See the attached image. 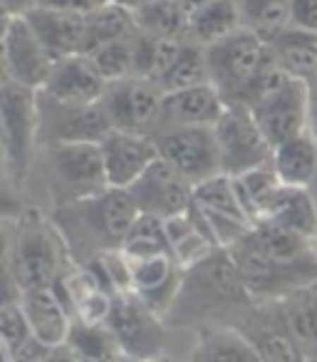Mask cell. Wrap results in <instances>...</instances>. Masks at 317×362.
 Returning <instances> with one entry per match:
<instances>
[{
    "instance_id": "8992f818",
    "label": "cell",
    "mask_w": 317,
    "mask_h": 362,
    "mask_svg": "<svg viewBox=\"0 0 317 362\" xmlns=\"http://www.w3.org/2000/svg\"><path fill=\"white\" fill-rule=\"evenodd\" d=\"M40 107L37 90L18 85L3 77L0 87V141H3V169L8 184L20 187L40 146Z\"/></svg>"
},
{
    "instance_id": "8d00e7d4",
    "label": "cell",
    "mask_w": 317,
    "mask_h": 362,
    "mask_svg": "<svg viewBox=\"0 0 317 362\" xmlns=\"http://www.w3.org/2000/svg\"><path fill=\"white\" fill-rule=\"evenodd\" d=\"M203 82H211L208 77V62H206V47L198 45L193 40H186L174 60V65L167 70V75L159 80L164 92L174 90H186V87H196Z\"/></svg>"
},
{
    "instance_id": "52a82bcc",
    "label": "cell",
    "mask_w": 317,
    "mask_h": 362,
    "mask_svg": "<svg viewBox=\"0 0 317 362\" xmlns=\"http://www.w3.org/2000/svg\"><path fill=\"white\" fill-rule=\"evenodd\" d=\"M40 149L45 154V179L50 184L55 206L80 202L109 189L100 141H60Z\"/></svg>"
},
{
    "instance_id": "60d3db41",
    "label": "cell",
    "mask_w": 317,
    "mask_h": 362,
    "mask_svg": "<svg viewBox=\"0 0 317 362\" xmlns=\"http://www.w3.org/2000/svg\"><path fill=\"white\" fill-rule=\"evenodd\" d=\"M290 25L317 33V0H290Z\"/></svg>"
},
{
    "instance_id": "d4e9b609",
    "label": "cell",
    "mask_w": 317,
    "mask_h": 362,
    "mask_svg": "<svg viewBox=\"0 0 317 362\" xmlns=\"http://www.w3.org/2000/svg\"><path fill=\"white\" fill-rule=\"evenodd\" d=\"M164 226H167L172 253L179 258V263H181L184 268L201 261L203 256H208V253L218 248V241L213 238V233L208 231L206 221H203L201 214L193 209V204L189 211L177 214V216H172V218H164Z\"/></svg>"
},
{
    "instance_id": "7402d4cb",
    "label": "cell",
    "mask_w": 317,
    "mask_h": 362,
    "mask_svg": "<svg viewBox=\"0 0 317 362\" xmlns=\"http://www.w3.org/2000/svg\"><path fill=\"white\" fill-rule=\"evenodd\" d=\"M18 298H20V305L28 315V322H30L32 335L52 347L65 345L72 325H75V317H72L65 298L57 293V288H32V291L20 293Z\"/></svg>"
},
{
    "instance_id": "f1b7e54d",
    "label": "cell",
    "mask_w": 317,
    "mask_h": 362,
    "mask_svg": "<svg viewBox=\"0 0 317 362\" xmlns=\"http://www.w3.org/2000/svg\"><path fill=\"white\" fill-rule=\"evenodd\" d=\"M233 181H236L238 197H241L243 206H246L248 216L253 218V226H256V221H261V218H265L270 214L273 204H275L277 194H280V176H277L273 161H268V164H261L256 169L233 176Z\"/></svg>"
},
{
    "instance_id": "1f68e13d",
    "label": "cell",
    "mask_w": 317,
    "mask_h": 362,
    "mask_svg": "<svg viewBox=\"0 0 317 362\" xmlns=\"http://www.w3.org/2000/svg\"><path fill=\"white\" fill-rule=\"evenodd\" d=\"M282 308L305 360H317V281L282 298Z\"/></svg>"
},
{
    "instance_id": "7bdbcfd3",
    "label": "cell",
    "mask_w": 317,
    "mask_h": 362,
    "mask_svg": "<svg viewBox=\"0 0 317 362\" xmlns=\"http://www.w3.org/2000/svg\"><path fill=\"white\" fill-rule=\"evenodd\" d=\"M35 3L37 0H0V8H3V16H23Z\"/></svg>"
},
{
    "instance_id": "f35d334b",
    "label": "cell",
    "mask_w": 317,
    "mask_h": 362,
    "mask_svg": "<svg viewBox=\"0 0 317 362\" xmlns=\"http://www.w3.org/2000/svg\"><path fill=\"white\" fill-rule=\"evenodd\" d=\"M121 251L126 256H151V253H172L167 236V226L164 218L151 216V214H139L131 226L129 236H126Z\"/></svg>"
},
{
    "instance_id": "f6af8a7d",
    "label": "cell",
    "mask_w": 317,
    "mask_h": 362,
    "mask_svg": "<svg viewBox=\"0 0 317 362\" xmlns=\"http://www.w3.org/2000/svg\"><path fill=\"white\" fill-rule=\"evenodd\" d=\"M184 8H186V13H193L196 8H201V6H206V3H211V0H179Z\"/></svg>"
},
{
    "instance_id": "4fadbf2b",
    "label": "cell",
    "mask_w": 317,
    "mask_h": 362,
    "mask_svg": "<svg viewBox=\"0 0 317 362\" xmlns=\"http://www.w3.org/2000/svg\"><path fill=\"white\" fill-rule=\"evenodd\" d=\"M40 107V146L60 144V141H102L112 132V122L100 102L75 105L60 102L37 90Z\"/></svg>"
},
{
    "instance_id": "f546056e",
    "label": "cell",
    "mask_w": 317,
    "mask_h": 362,
    "mask_svg": "<svg viewBox=\"0 0 317 362\" xmlns=\"http://www.w3.org/2000/svg\"><path fill=\"white\" fill-rule=\"evenodd\" d=\"M67 350L72 360H92V362H112L126 360L119 340L109 322H82L75 320L72 332L67 337Z\"/></svg>"
},
{
    "instance_id": "603a6c76",
    "label": "cell",
    "mask_w": 317,
    "mask_h": 362,
    "mask_svg": "<svg viewBox=\"0 0 317 362\" xmlns=\"http://www.w3.org/2000/svg\"><path fill=\"white\" fill-rule=\"evenodd\" d=\"M23 16L32 25L50 55L65 57V55H85L87 47V16H75V13L52 11L45 6H32Z\"/></svg>"
},
{
    "instance_id": "ac0fdd59",
    "label": "cell",
    "mask_w": 317,
    "mask_h": 362,
    "mask_svg": "<svg viewBox=\"0 0 317 362\" xmlns=\"http://www.w3.org/2000/svg\"><path fill=\"white\" fill-rule=\"evenodd\" d=\"M124 253V251H121ZM126 291L149 303L154 310L167 315L184 278V266L174 253L126 256Z\"/></svg>"
},
{
    "instance_id": "5b68a950",
    "label": "cell",
    "mask_w": 317,
    "mask_h": 362,
    "mask_svg": "<svg viewBox=\"0 0 317 362\" xmlns=\"http://www.w3.org/2000/svg\"><path fill=\"white\" fill-rule=\"evenodd\" d=\"M248 107L256 115L263 134L275 146L310 129V82L287 75L275 62L258 80Z\"/></svg>"
},
{
    "instance_id": "b9f144b4",
    "label": "cell",
    "mask_w": 317,
    "mask_h": 362,
    "mask_svg": "<svg viewBox=\"0 0 317 362\" xmlns=\"http://www.w3.org/2000/svg\"><path fill=\"white\" fill-rule=\"evenodd\" d=\"M104 3H109V0H37L35 6H45L62 13H75V16H92Z\"/></svg>"
},
{
    "instance_id": "74e56055",
    "label": "cell",
    "mask_w": 317,
    "mask_h": 362,
    "mask_svg": "<svg viewBox=\"0 0 317 362\" xmlns=\"http://www.w3.org/2000/svg\"><path fill=\"white\" fill-rule=\"evenodd\" d=\"M134 35H136V30L131 33V35L102 42L95 50L85 52V55L95 62L97 70L104 75L107 82L121 80V77L131 75V65H134Z\"/></svg>"
},
{
    "instance_id": "2e32d148",
    "label": "cell",
    "mask_w": 317,
    "mask_h": 362,
    "mask_svg": "<svg viewBox=\"0 0 317 362\" xmlns=\"http://www.w3.org/2000/svg\"><path fill=\"white\" fill-rule=\"evenodd\" d=\"M55 57L37 37L25 16H3V77L42 90Z\"/></svg>"
},
{
    "instance_id": "277c9868",
    "label": "cell",
    "mask_w": 317,
    "mask_h": 362,
    "mask_svg": "<svg viewBox=\"0 0 317 362\" xmlns=\"http://www.w3.org/2000/svg\"><path fill=\"white\" fill-rule=\"evenodd\" d=\"M206 62L211 85L221 92L226 105H246L258 80L275 65L270 42L261 35L238 28L236 33L206 45Z\"/></svg>"
},
{
    "instance_id": "ab89813d",
    "label": "cell",
    "mask_w": 317,
    "mask_h": 362,
    "mask_svg": "<svg viewBox=\"0 0 317 362\" xmlns=\"http://www.w3.org/2000/svg\"><path fill=\"white\" fill-rule=\"evenodd\" d=\"M32 337L30 322H28V315L20 305V298L8 296L3 300V308H0V342H3V357L8 362L18 360V352L23 350L28 340Z\"/></svg>"
},
{
    "instance_id": "e0dca14e",
    "label": "cell",
    "mask_w": 317,
    "mask_h": 362,
    "mask_svg": "<svg viewBox=\"0 0 317 362\" xmlns=\"http://www.w3.org/2000/svg\"><path fill=\"white\" fill-rule=\"evenodd\" d=\"M126 192L139 214H151L159 218L184 214L193 204V184L179 174L164 156H159Z\"/></svg>"
},
{
    "instance_id": "5bb4252c",
    "label": "cell",
    "mask_w": 317,
    "mask_h": 362,
    "mask_svg": "<svg viewBox=\"0 0 317 362\" xmlns=\"http://www.w3.org/2000/svg\"><path fill=\"white\" fill-rule=\"evenodd\" d=\"M159 144V154L184 174L193 187L223 174L221 154L213 127H172L151 134Z\"/></svg>"
},
{
    "instance_id": "83f0119b",
    "label": "cell",
    "mask_w": 317,
    "mask_h": 362,
    "mask_svg": "<svg viewBox=\"0 0 317 362\" xmlns=\"http://www.w3.org/2000/svg\"><path fill=\"white\" fill-rule=\"evenodd\" d=\"M238 28H243L238 0H211L206 6L189 13V40L203 47L231 35Z\"/></svg>"
},
{
    "instance_id": "7dc6e473",
    "label": "cell",
    "mask_w": 317,
    "mask_h": 362,
    "mask_svg": "<svg viewBox=\"0 0 317 362\" xmlns=\"http://www.w3.org/2000/svg\"><path fill=\"white\" fill-rule=\"evenodd\" d=\"M312 192V197H315V202H317V171H315V179H312V184L307 187Z\"/></svg>"
},
{
    "instance_id": "ba28073f",
    "label": "cell",
    "mask_w": 317,
    "mask_h": 362,
    "mask_svg": "<svg viewBox=\"0 0 317 362\" xmlns=\"http://www.w3.org/2000/svg\"><path fill=\"white\" fill-rule=\"evenodd\" d=\"M251 231L238 238L233 246H228V251H231L253 300H282L292 291L317 281V268L287 266V263L275 261L258 246Z\"/></svg>"
},
{
    "instance_id": "7a4b0ae2",
    "label": "cell",
    "mask_w": 317,
    "mask_h": 362,
    "mask_svg": "<svg viewBox=\"0 0 317 362\" xmlns=\"http://www.w3.org/2000/svg\"><path fill=\"white\" fill-rule=\"evenodd\" d=\"M139 209L126 189H104L95 197L52 209V223L60 231L75 263H92L102 253L119 251L134 226Z\"/></svg>"
},
{
    "instance_id": "ee69618b",
    "label": "cell",
    "mask_w": 317,
    "mask_h": 362,
    "mask_svg": "<svg viewBox=\"0 0 317 362\" xmlns=\"http://www.w3.org/2000/svg\"><path fill=\"white\" fill-rule=\"evenodd\" d=\"M310 129L317 134V80L310 82Z\"/></svg>"
},
{
    "instance_id": "9c48e42d",
    "label": "cell",
    "mask_w": 317,
    "mask_h": 362,
    "mask_svg": "<svg viewBox=\"0 0 317 362\" xmlns=\"http://www.w3.org/2000/svg\"><path fill=\"white\" fill-rule=\"evenodd\" d=\"M107 322L114 330L126 360H156L167 350L169 325L164 315L131 291L114 293V305Z\"/></svg>"
},
{
    "instance_id": "6da1fadb",
    "label": "cell",
    "mask_w": 317,
    "mask_h": 362,
    "mask_svg": "<svg viewBox=\"0 0 317 362\" xmlns=\"http://www.w3.org/2000/svg\"><path fill=\"white\" fill-rule=\"evenodd\" d=\"M253 303L236 261L226 246H218L201 261L184 268V278L172 308L169 330H201L206 325H231Z\"/></svg>"
},
{
    "instance_id": "836d02e7",
    "label": "cell",
    "mask_w": 317,
    "mask_h": 362,
    "mask_svg": "<svg viewBox=\"0 0 317 362\" xmlns=\"http://www.w3.org/2000/svg\"><path fill=\"white\" fill-rule=\"evenodd\" d=\"M186 40H174V37H156L146 35L136 28L134 35V65H131V75L136 77H149V80H162L167 70L174 65V60L181 52Z\"/></svg>"
},
{
    "instance_id": "9a60e30c",
    "label": "cell",
    "mask_w": 317,
    "mask_h": 362,
    "mask_svg": "<svg viewBox=\"0 0 317 362\" xmlns=\"http://www.w3.org/2000/svg\"><path fill=\"white\" fill-rule=\"evenodd\" d=\"M193 209L201 214L208 231L218 241V246H233L241 236L253 228V218L248 216L236 181L231 174H216L193 187Z\"/></svg>"
},
{
    "instance_id": "d6a6232c",
    "label": "cell",
    "mask_w": 317,
    "mask_h": 362,
    "mask_svg": "<svg viewBox=\"0 0 317 362\" xmlns=\"http://www.w3.org/2000/svg\"><path fill=\"white\" fill-rule=\"evenodd\" d=\"M134 21L146 35L189 40V13L179 0H146L134 8Z\"/></svg>"
},
{
    "instance_id": "e575fe53",
    "label": "cell",
    "mask_w": 317,
    "mask_h": 362,
    "mask_svg": "<svg viewBox=\"0 0 317 362\" xmlns=\"http://www.w3.org/2000/svg\"><path fill=\"white\" fill-rule=\"evenodd\" d=\"M243 28L265 42L290 28V0H238Z\"/></svg>"
},
{
    "instance_id": "ffe728a7",
    "label": "cell",
    "mask_w": 317,
    "mask_h": 362,
    "mask_svg": "<svg viewBox=\"0 0 317 362\" xmlns=\"http://www.w3.org/2000/svg\"><path fill=\"white\" fill-rule=\"evenodd\" d=\"M223 110H226V100L211 82L164 92L162 115L154 132L172 129V127H213L221 119Z\"/></svg>"
},
{
    "instance_id": "4dcf8cb0",
    "label": "cell",
    "mask_w": 317,
    "mask_h": 362,
    "mask_svg": "<svg viewBox=\"0 0 317 362\" xmlns=\"http://www.w3.org/2000/svg\"><path fill=\"white\" fill-rule=\"evenodd\" d=\"M265 218L282 223L302 236L317 238V202L307 187H287L282 184L275 204ZM258 223V221H256Z\"/></svg>"
},
{
    "instance_id": "8fae6325",
    "label": "cell",
    "mask_w": 317,
    "mask_h": 362,
    "mask_svg": "<svg viewBox=\"0 0 317 362\" xmlns=\"http://www.w3.org/2000/svg\"><path fill=\"white\" fill-rule=\"evenodd\" d=\"M164 90L156 80L149 77H121V80L107 82L100 105L104 107L112 122V129L139 132V134H154L162 115Z\"/></svg>"
},
{
    "instance_id": "cb8c5ba5",
    "label": "cell",
    "mask_w": 317,
    "mask_h": 362,
    "mask_svg": "<svg viewBox=\"0 0 317 362\" xmlns=\"http://www.w3.org/2000/svg\"><path fill=\"white\" fill-rule=\"evenodd\" d=\"M196 342L189 360L201 362H263L248 337L233 325H206L193 332Z\"/></svg>"
},
{
    "instance_id": "30bf717a",
    "label": "cell",
    "mask_w": 317,
    "mask_h": 362,
    "mask_svg": "<svg viewBox=\"0 0 317 362\" xmlns=\"http://www.w3.org/2000/svg\"><path fill=\"white\" fill-rule=\"evenodd\" d=\"M221 154L223 174L238 176L243 171H251L261 164L273 161V149L256 115L246 105H226L221 119L213 124Z\"/></svg>"
},
{
    "instance_id": "3957f363",
    "label": "cell",
    "mask_w": 317,
    "mask_h": 362,
    "mask_svg": "<svg viewBox=\"0 0 317 362\" xmlns=\"http://www.w3.org/2000/svg\"><path fill=\"white\" fill-rule=\"evenodd\" d=\"M72 256L52 218L40 211H23L8 221L6 233V273L16 293L55 286L57 278L72 266Z\"/></svg>"
},
{
    "instance_id": "484cf974",
    "label": "cell",
    "mask_w": 317,
    "mask_h": 362,
    "mask_svg": "<svg viewBox=\"0 0 317 362\" xmlns=\"http://www.w3.org/2000/svg\"><path fill=\"white\" fill-rule=\"evenodd\" d=\"M273 166L287 187H310L317 171V134L305 129L273 149Z\"/></svg>"
},
{
    "instance_id": "4316f807",
    "label": "cell",
    "mask_w": 317,
    "mask_h": 362,
    "mask_svg": "<svg viewBox=\"0 0 317 362\" xmlns=\"http://www.w3.org/2000/svg\"><path fill=\"white\" fill-rule=\"evenodd\" d=\"M275 62L292 77L305 82L317 80V33L287 28L270 40Z\"/></svg>"
},
{
    "instance_id": "bcb514c9",
    "label": "cell",
    "mask_w": 317,
    "mask_h": 362,
    "mask_svg": "<svg viewBox=\"0 0 317 362\" xmlns=\"http://www.w3.org/2000/svg\"><path fill=\"white\" fill-rule=\"evenodd\" d=\"M116 3H121V6H126V8L134 11L136 6H141V3H146V0H116Z\"/></svg>"
},
{
    "instance_id": "44dd1931",
    "label": "cell",
    "mask_w": 317,
    "mask_h": 362,
    "mask_svg": "<svg viewBox=\"0 0 317 362\" xmlns=\"http://www.w3.org/2000/svg\"><path fill=\"white\" fill-rule=\"evenodd\" d=\"M107 90V80L95 62L87 55H65L57 57L50 70V77L42 85V92L60 102L90 105L100 102Z\"/></svg>"
},
{
    "instance_id": "d590c367",
    "label": "cell",
    "mask_w": 317,
    "mask_h": 362,
    "mask_svg": "<svg viewBox=\"0 0 317 362\" xmlns=\"http://www.w3.org/2000/svg\"><path fill=\"white\" fill-rule=\"evenodd\" d=\"M136 30L134 11L116 0H109L100 11H95L92 16H87V47L85 52L95 50L102 42L116 40V37L131 35Z\"/></svg>"
},
{
    "instance_id": "7c38bea8",
    "label": "cell",
    "mask_w": 317,
    "mask_h": 362,
    "mask_svg": "<svg viewBox=\"0 0 317 362\" xmlns=\"http://www.w3.org/2000/svg\"><path fill=\"white\" fill-rule=\"evenodd\" d=\"M236 330L248 337L265 362H302V350L287 320L282 300H253L236 320Z\"/></svg>"
},
{
    "instance_id": "d6986e66",
    "label": "cell",
    "mask_w": 317,
    "mask_h": 362,
    "mask_svg": "<svg viewBox=\"0 0 317 362\" xmlns=\"http://www.w3.org/2000/svg\"><path fill=\"white\" fill-rule=\"evenodd\" d=\"M100 144L102 156H104L107 181L114 189H129L162 156L154 136L139 134V132L112 129Z\"/></svg>"
}]
</instances>
